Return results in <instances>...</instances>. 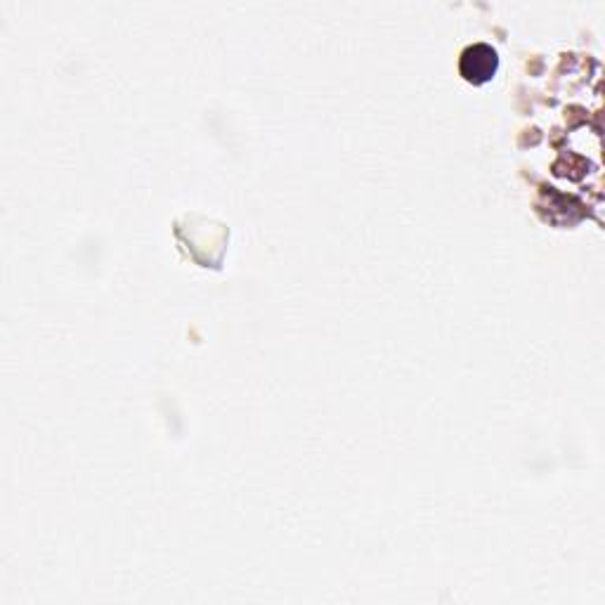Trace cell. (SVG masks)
Returning <instances> with one entry per match:
<instances>
[{
    "label": "cell",
    "mask_w": 605,
    "mask_h": 605,
    "mask_svg": "<svg viewBox=\"0 0 605 605\" xmlns=\"http://www.w3.org/2000/svg\"><path fill=\"white\" fill-rule=\"evenodd\" d=\"M497 67H499L497 50L485 43L466 48L459 64L461 76H464L468 83H473V86H483V83L490 81V78L497 74Z\"/></svg>",
    "instance_id": "6da1fadb"
}]
</instances>
